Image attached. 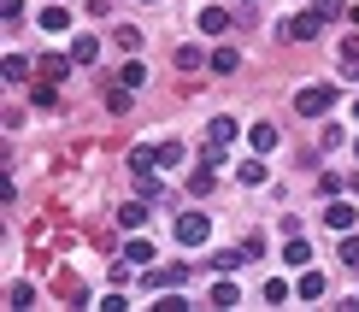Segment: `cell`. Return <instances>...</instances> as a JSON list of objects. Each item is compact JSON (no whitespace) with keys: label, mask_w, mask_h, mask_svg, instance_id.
<instances>
[{"label":"cell","mask_w":359,"mask_h":312,"mask_svg":"<svg viewBox=\"0 0 359 312\" xmlns=\"http://www.w3.org/2000/svg\"><path fill=\"white\" fill-rule=\"evenodd\" d=\"M330 100H336L330 83H306L301 95H294V112H301V118H318V112H330Z\"/></svg>","instance_id":"obj_1"},{"label":"cell","mask_w":359,"mask_h":312,"mask_svg":"<svg viewBox=\"0 0 359 312\" xmlns=\"http://www.w3.org/2000/svg\"><path fill=\"white\" fill-rule=\"evenodd\" d=\"M206 236H212V224H206V212H183V218H177V242H183V247H201Z\"/></svg>","instance_id":"obj_2"},{"label":"cell","mask_w":359,"mask_h":312,"mask_svg":"<svg viewBox=\"0 0 359 312\" xmlns=\"http://www.w3.org/2000/svg\"><path fill=\"white\" fill-rule=\"evenodd\" d=\"M183 283H189V265H159L142 277V289H183Z\"/></svg>","instance_id":"obj_3"},{"label":"cell","mask_w":359,"mask_h":312,"mask_svg":"<svg viewBox=\"0 0 359 312\" xmlns=\"http://www.w3.org/2000/svg\"><path fill=\"white\" fill-rule=\"evenodd\" d=\"M318 24H324L318 12H294V18L283 24V36H289V41H312V36H318Z\"/></svg>","instance_id":"obj_4"},{"label":"cell","mask_w":359,"mask_h":312,"mask_svg":"<svg viewBox=\"0 0 359 312\" xmlns=\"http://www.w3.org/2000/svg\"><path fill=\"white\" fill-rule=\"evenodd\" d=\"M294 294H301V301H324V294H330V283H324V271H301Z\"/></svg>","instance_id":"obj_5"},{"label":"cell","mask_w":359,"mask_h":312,"mask_svg":"<svg viewBox=\"0 0 359 312\" xmlns=\"http://www.w3.org/2000/svg\"><path fill=\"white\" fill-rule=\"evenodd\" d=\"M353 218H359V212H353L348 201H330V206H324V224H330V230H353Z\"/></svg>","instance_id":"obj_6"},{"label":"cell","mask_w":359,"mask_h":312,"mask_svg":"<svg viewBox=\"0 0 359 312\" xmlns=\"http://www.w3.org/2000/svg\"><path fill=\"white\" fill-rule=\"evenodd\" d=\"M236 142V118H212L206 124V147H230Z\"/></svg>","instance_id":"obj_7"},{"label":"cell","mask_w":359,"mask_h":312,"mask_svg":"<svg viewBox=\"0 0 359 312\" xmlns=\"http://www.w3.org/2000/svg\"><path fill=\"white\" fill-rule=\"evenodd\" d=\"M71 65H77V59H71V53H48V59H41L36 71H41V77H48V83H59V77H65Z\"/></svg>","instance_id":"obj_8"},{"label":"cell","mask_w":359,"mask_h":312,"mask_svg":"<svg viewBox=\"0 0 359 312\" xmlns=\"http://www.w3.org/2000/svg\"><path fill=\"white\" fill-rule=\"evenodd\" d=\"M201 29H206V36H230V12H224V6H206V12H201Z\"/></svg>","instance_id":"obj_9"},{"label":"cell","mask_w":359,"mask_h":312,"mask_svg":"<svg viewBox=\"0 0 359 312\" xmlns=\"http://www.w3.org/2000/svg\"><path fill=\"white\" fill-rule=\"evenodd\" d=\"M248 142H253V154H271V147H277V124H253Z\"/></svg>","instance_id":"obj_10"},{"label":"cell","mask_w":359,"mask_h":312,"mask_svg":"<svg viewBox=\"0 0 359 312\" xmlns=\"http://www.w3.org/2000/svg\"><path fill=\"white\" fill-rule=\"evenodd\" d=\"M71 59H77V65H95V59H100V41H95V36H77V41H71Z\"/></svg>","instance_id":"obj_11"},{"label":"cell","mask_w":359,"mask_h":312,"mask_svg":"<svg viewBox=\"0 0 359 312\" xmlns=\"http://www.w3.org/2000/svg\"><path fill=\"white\" fill-rule=\"evenodd\" d=\"M36 24L48 29V36H59V29L71 24V12H65V6H41V18H36Z\"/></svg>","instance_id":"obj_12"},{"label":"cell","mask_w":359,"mask_h":312,"mask_svg":"<svg viewBox=\"0 0 359 312\" xmlns=\"http://www.w3.org/2000/svg\"><path fill=\"white\" fill-rule=\"evenodd\" d=\"M124 259L136 265V271H147V259H154V242H130V247H124Z\"/></svg>","instance_id":"obj_13"},{"label":"cell","mask_w":359,"mask_h":312,"mask_svg":"<svg viewBox=\"0 0 359 312\" xmlns=\"http://www.w3.org/2000/svg\"><path fill=\"white\" fill-rule=\"evenodd\" d=\"M159 165V147H136V154H130V171H154Z\"/></svg>","instance_id":"obj_14"},{"label":"cell","mask_w":359,"mask_h":312,"mask_svg":"<svg viewBox=\"0 0 359 312\" xmlns=\"http://www.w3.org/2000/svg\"><path fill=\"white\" fill-rule=\"evenodd\" d=\"M130 107H136V100H130V88H112V95H107V112H112V118H124Z\"/></svg>","instance_id":"obj_15"},{"label":"cell","mask_w":359,"mask_h":312,"mask_svg":"<svg viewBox=\"0 0 359 312\" xmlns=\"http://www.w3.org/2000/svg\"><path fill=\"white\" fill-rule=\"evenodd\" d=\"M201 65H206L201 48H189V41H183V48H177V71H201Z\"/></svg>","instance_id":"obj_16"},{"label":"cell","mask_w":359,"mask_h":312,"mask_svg":"<svg viewBox=\"0 0 359 312\" xmlns=\"http://www.w3.org/2000/svg\"><path fill=\"white\" fill-rule=\"evenodd\" d=\"M0 71H6V83H24V77H29V65H24V53H6V65H0Z\"/></svg>","instance_id":"obj_17"},{"label":"cell","mask_w":359,"mask_h":312,"mask_svg":"<svg viewBox=\"0 0 359 312\" xmlns=\"http://www.w3.org/2000/svg\"><path fill=\"white\" fill-rule=\"evenodd\" d=\"M212 306H242V289H236V283H218V289H212Z\"/></svg>","instance_id":"obj_18"},{"label":"cell","mask_w":359,"mask_h":312,"mask_svg":"<svg viewBox=\"0 0 359 312\" xmlns=\"http://www.w3.org/2000/svg\"><path fill=\"white\" fill-rule=\"evenodd\" d=\"M142 218H147V212H142V201H130V206H118V224H124V230H136Z\"/></svg>","instance_id":"obj_19"},{"label":"cell","mask_w":359,"mask_h":312,"mask_svg":"<svg viewBox=\"0 0 359 312\" xmlns=\"http://www.w3.org/2000/svg\"><path fill=\"white\" fill-rule=\"evenodd\" d=\"M312 259V247L301 242V236H294V242H289V254H283V265H306Z\"/></svg>","instance_id":"obj_20"},{"label":"cell","mask_w":359,"mask_h":312,"mask_svg":"<svg viewBox=\"0 0 359 312\" xmlns=\"http://www.w3.org/2000/svg\"><path fill=\"white\" fill-rule=\"evenodd\" d=\"M159 165H183V142H159Z\"/></svg>","instance_id":"obj_21"},{"label":"cell","mask_w":359,"mask_h":312,"mask_svg":"<svg viewBox=\"0 0 359 312\" xmlns=\"http://www.w3.org/2000/svg\"><path fill=\"white\" fill-rule=\"evenodd\" d=\"M189 195H212V171H206V165L189 177Z\"/></svg>","instance_id":"obj_22"},{"label":"cell","mask_w":359,"mask_h":312,"mask_svg":"<svg viewBox=\"0 0 359 312\" xmlns=\"http://www.w3.org/2000/svg\"><path fill=\"white\" fill-rule=\"evenodd\" d=\"M236 171H242V183H253V189L265 183V165H259V159H248V165H236Z\"/></svg>","instance_id":"obj_23"},{"label":"cell","mask_w":359,"mask_h":312,"mask_svg":"<svg viewBox=\"0 0 359 312\" xmlns=\"http://www.w3.org/2000/svg\"><path fill=\"white\" fill-rule=\"evenodd\" d=\"M147 83V71H142V59H130V65H124V88H142Z\"/></svg>","instance_id":"obj_24"},{"label":"cell","mask_w":359,"mask_h":312,"mask_svg":"<svg viewBox=\"0 0 359 312\" xmlns=\"http://www.w3.org/2000/svg\"><path fill=\"white\" fill-rule=\"evenodd\" d=\"M236 65H242V59H236V48H218V53H212V71H236Z\"/></svg>","instance_id":"obj_25"},{"label":"cell","mask_w":359,"mask_h":312,"mask_svg":"<svg viewBox=\"0 0 359 312\" xmlns=\"http://www.w3.org/2000/svg\"><path fill=\"white\" fill-rule=\"evenodd\" d=\"M312 12H318V18H341L348 6H341V0H312Z\"/></svg>","instance_id":"obj_26"},{"label":"cell","mask_w":359,"mask_h":312,"mask_svg":"<svg viewBox=\"0 0 359 312\" xmlns=\"http://www.w3.org/2000/svg\"><path fill=\"white\" fill-rule=\"evenodd\" d=\"M236 254H242V259H259V254H265V236H248V242L236 247Z\"/></svg>","instance_id":"obj_27"},{"label":"cell","mask_w":359,"mask_h":312,"mask_svg":"<svg viewBox=\"0 0 359 312\" xmlns=\"http://www.w3.org/2000/svg\"><path fill=\"white\" fill-rule=\"evenodd\" d=\"M289 294H294V289L283 283V277H271V283H265V301H289Z\"/></svg>","instance_id":"obj_28"},{"label":"cell","mask_w":359,"mask_h":312,"mask_svg":"<svg viewBox=\"0 0 359 312\" xmlns=\"http://www.w3.org/2000/svg\"><path fill=\"white\" fill-rule=\"evenodd\" d=\"M341 65H348V77H359V41H348V48H341Z\"/></svg>","instance_id":"obj_29"},{"label":"cell","mask_w":359,"mask_h":312,"mask_svg":"<svg viewBox=\"0 0 359 312\" xmlns=\"http://www.w3.org/2000/svg\"><path fill=\"white\" fill-rule=\"evenodd\" d=\"M341 265H359V236H348V242H341Z\"/></svg>","instance_id":"obj_30"},{"label":"cell","mask_w":359,"mask_h":312,"mask_svg":"<svg viewBox=\"0 0 359 312\" xmlns=\"http://www.w3.org/2000/svg\"><path fill=\"white\" fill-rule=\"evenodd\" d=\"M24 12V0H0V18H18Z\"/></svg>","instance_id":"obj_31"},{"label":"cell","mask_w":359,"mask_h":312,"mask_svg":"<svg viewBox=\"0 0 359 312\" xmlns=\"http://www.w3.org/2000/svg\"><path fill=\"white\" fill-rule=\"evenodd\" d=\"M348 189H353V195H359V171H353V177H348Z\"/></svg>","instance_id":"obj_32"},{"label":"cell","mask_w":359,"mask_h":312,"mask_svg":"<svg viewBox=\"0 0 359 312\" xmlns=\"http://www.w3.org/2000/svg\"><path fill=\"white\" fill-rule=\"evenodd\" d=\"M353 118H359V100H353Z\"/></svg>","instance_id":"obj_33"},{"label":"cell","mask_w":359,"mask_h":312,"mask_svg":"<svg viewBox=\"0 0 359 312\" xmlns=\"http://www.w3.org/2000/svg\"><path fill=\"white\" fill-rule=\"evenodd\" d=\"M353 154H359V142H353Z\"/></svg>","instance_id":"obj_34"}]
</instances>
